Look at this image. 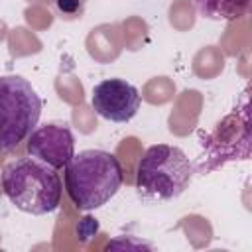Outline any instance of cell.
<instances>
[{
	"label": "cell",
	"mask_w": 252,
	"mask_h": 252,
	"mask_svg": "<svg viewBox=\"0 0 252 252\" xmlns=\"http://www.w3.org/2000/svg\"><path fill=\"white\" fill-rule=\"evenodd\" d=\"M65 189L79 211H94L108 203L122 185L124 173L118 158L104 150L73 154L65 165Z\"/></svg>",
	"instance_id": "1"
},
{
	"label": "cell",
	"mask_w": 252,
	"mask_h": 252,
	"mask_svg": "<svg viewBox=\"0 0 252 252\" xmlns=\"http://www.w3.org/2000/svg\"><path fill=\"white\" fill-rule=\"evenodd\" d=\"M2 191L16 209L30 215H47L61 203V177L55 167L32 156L20 158L4 165Z\"/></svg>",
	"instance_id": "2"
},
{
	"label": "cell",
	"mask_w": 252,
	"mask_h": 252,
	"mask_svg": "<svg viewBox=\"0 0 252 252\" xmlns=\"http://www.w3.org/2000/svg\"><path fill=\"white\" fill-rule=\"evenodd\" d=\"M193 177V163L179 146H150L136 167V187L148 199H175Z\"/></svg>",
	"instance_id": "3"
},
{
	"label": "cell",
	"mask_w": 252,
	"mask_h": 252,
	"mask_svg": "<svg viewBox=\"0 0 252 252\" xmlns=\"http://www.w3.org/2000/svg\"><path fill=\"white\" fill-rule=\"evenodd\" d=\"M41 116V98L20 75L0 77V152H10L32 134Z\"/></svg>",
	"instance_id": "4"
},
{
	"label": "cell",
	"mask_w": 252,
	"mask_h": 252,
	"mask_svg": "<svg viewBox=\"0 0 252 252\" xmlns=\"http://www.w3.org/2000/svg\"><path fill=\"white\" fill-rule=\"evenodd\" d=\"M93 110L110 122H128L140 110L142 98L138 89L124 79H104L93 87Z\"/></svg>",
	"instance_id": "5"
},
{
	"label": "cell",
	"mask_w": 252,
	"mask_h": 252,
	"mask_svg": "<svg viewBox=\"0 0 252 252\" xmlns=\"http://www.w3.org/2000/svg\"><path fill=\"white\" fill-rule=\"evenodd\" d=\"M28 154L55 169L65 167L75 154L71 128L59 122H49L33 128L28 138Z\"/></svg>",
	"instance_id": "6"
},
{
	"label": "cell",
	"mask_w": 252,
	"mask_h": 252,
	"mask_svg": "<svg viewBox=\"0 0 252 252\" xmlns=\"http://www.w3.org/2000/svg\"><path fill=\"white\" fill-rule=\"evenodd\" d=\"M199 16L217 22H234L246 16L250 0H191Z\"/></svg>",
	"instance_id": "7"
},
{
	"label": "cell",
	"mask_w": 252,
	"mask_h": 252,
	"mask_svg": "<svg viewBox=\"0 0 252 252\" xmlns=\"http://www.w3.org/2000/svg\"><path fill=\"white\" fill-rule=\"evenodd\" d=\"M53 10L57 12L59 18L63 20H75L81 18L85 10V0H51Z\"/></svg>",
	"instance_id": "8"
}]
</instances>
